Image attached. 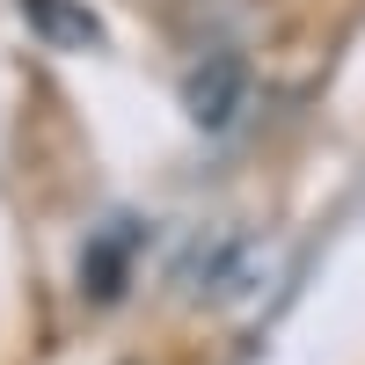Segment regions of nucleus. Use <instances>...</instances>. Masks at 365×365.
<instances>
[{
  "mask_svg": "<svg viewBox=\"0 0 365 365\" xmlns=\"http://www.w3.org/2000/svg\"><path fill=\"white\" fill-rule=\"evenodd\" d=\"M182 110H190V125L220 132L227 117L241 110V66H234V58H205V66L190 73V88H182Z\"/></svg>",
  "mask_w": 365,
  "mask_h": 365,
  "instance_id": "1",
  "label": "nucleus"
}]
</instances>
